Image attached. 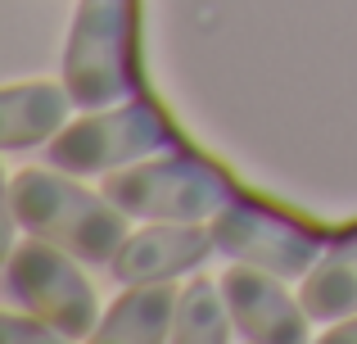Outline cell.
Here are the masks:
<instances>
[{
    "mask_svg": "<svg viewBox=\"0 0 357 344\" xmlns=\"http://www.w3.org/2000/svg\"><path fill=\"white\" fill-rule=\"evenodd\" d=\"M0 331H5V340H63L50 322L27 327V317H18V313H5V317H0Z\"/></svg>",
    "mask_w": 357,
    "mask_h": 344,
    "instance_id": "obj_13",
    "label": "cell"
},
{
    "mask_svg": "<svg viewBox=\"0 0 357 344\" xmlns=\"http://www.w3.org/2000/svg\"><path fill=\"white\" fill-rule=\"evenodd\" d=\"M68 87L54 82H9L0 91V145L5 150H27V145L54 141L68 118Z\"/></svg>",
    "mask_w": 357,
    "mask_h": 344,
    "instance_id": "obj_9",
    "label": "cell"
},
{
    "mask_svg": "<svg viewBox=\"0 0 357 344\" xmlns=\"http://www.w3.org/2000/svg\"><path fill=\"white\" fill-rule=\"evenodd\" d=\"M213 249H218L213 227H199V222H158V227H145L122 240V249L114 254L109 267H114V276L122 285L167 281V276H181L190 267H199Z\"/></svg>",
    "mask_w": 357,
    "mask_h": 344,
    "instance_id": "obj_8",
    "label": "cell"
},
{
    "mask_svg": "<svg viewBox=\"0 0 357 344\" xmlns=\"http://www.w3.org/2000/svg\"><path fill=\"white\" fill-rule=\"evenodd\" d=\"M5 290L32 317L50 322L63 340H86L100 327V304L91 281L73 267L68 249L50 245L41 236L14 245V254L5 263Z\"/></svg>",
    "mask_w": 357,
    "mask_h": 344,
    "instance_id": "obj_4",
    "label": "cell"
},
{
    "mask_svg": "<svg viewBox=\"0 0 357 344\" xmlns=\"http://www.w3.org/2000/svg\"><path fill=\"white\" fill-rule=\"evenodd\" d=\"M236 331L253 344H303L307 340V308L303 299H289V290L276 281V272L253 263H236L222 272Z\"/></svg>",
    "mask_w": 357,
    "mask_h": 344,
    "instance_id": "obj_7",
    "label": "cell"
},
{
    "mask_svg": "<svg viewBox=\"0 0 357 344\" xmlns=\"http://www.w3.org/2000/svg\"><path fill=\"white\" fill-rule=\"evenodd\" d=\"M9 213L27 236H41L50 245L68 249L82 263H114L127 240V218L109 195H91L86 186L27 168L9 177Z\"/></svg>",
    "mask_w": 357,
    "mask_h": 344,
    "instance_id": "obj_1",
    "label": "cell"
},
{
    "mask_svg": "<svg viewBox=\"0 0 357 344\" xmlns=\"http://www.w3.org/2000/svg\"><path fill=\"white\" fill-rule=\"evenodd\" d=\"M303 308L312 322H344L357 313V240L317 258L303 281Z\"/></svg>",
    "mask_w": 357,
    "mask_h": 344,
    "instance_id": "obj_11",
    "label": "cell"
},
{
    "mask_svg": "<svg viewBox=\"0 0 357 344\" xmlns=\"http://www.w3.org/2000/svg\"><path fill=\"white\" fill-rule=\"evenodd\" d=\"M326 344H357V313L353 322H340L335 331H326Z\"/></svg>",
    "mask_w": 357,
    "mask_h": 344,
    "instance_id": "obj_14",
    "label": "cell"
},
{
    "mask_svg": "<svg viewBox=\"0 0 357 344\" xmlns=\"http://www.w3.org/2000/svg\"><path fill=\"white\" fill-rule=\"evenodd\" d=\"M105 195L131 218L158 222H204L236 204L227 177L190 154H167V159H149L118 177H105Z\"/></svg>",
    "mask_w": 357,
    "mask_h": 344,
    "instance_id": "obj_3",
    "label": "cell"
},
{
    "mask_svg": "<svg viewBox=\"0 0 357 344\" xmlns=\"http://www.w3.org/2000/svg\"><path fill=\"white\" fill-rule=\"evenodd\" d=\"M131 82V0H82L63 45V87L73 105L109 109Z\"/></svg>",
    "mask_w": 357,
    "mask_h": 344,
    "instance_id": "obj_2",
    "label": "cell"
},
{
    "mask_svg": "<svg viewBox=\"0 0 357 344\" xmlns=\"http://www.w3.org/2000/svg\"><path fill=\"white\" fill-rule=\"evenodd\" d=\"M172 317H176V290L163 281H140L100 317L96 336L100 344H158L172 340Z\"/></svg>",
    "mask_w": 357,
    "mask_h": 344,
    "instance_id": "obj_10",
    "label": "cell"
},
{
    "mask_svg": "<svg viewBox=\"0 0 357 344\" xmlns=\"http://www.w3.org/2000/svg\"><path fill=\"white\" fill-rule=\"evenodd\" d=\"M172 145V127L154 105H122L109 114H91L68 123L50 141V163L63 172H114L122 163H136Z\"/></svg>",
    "mask_w": 357,
    "mask_h": 344,
    "instance_id": "obj_5",
    "label": "cell"
},
{
    "mask_svg": "<svg viewBox=\"0 0 357 344\" xmlns=\"http://www.w3.org/2000/svg\"><path fill=\"white\" fill-rule=\"evenodd\" d=\"M213 236H218L222 254L253 263V267H267L276 276H307L317 267V258L326 254L312 231H303L289 218H276L267 209H249V204L222 209L213 218Z\"/></svg>",
    "mask_w": 357,
    "mask_h": 344,
    "instance_id": "obj_6",
    "label": "cell"
},
{
    "mask_svg": "<svg viewBox=\"0 0 357 344\" xmlns=\"http://www.w3.org/2000/svg\"><path fill=\"white\" fill-rule=\"evenodd\" d=\"M236 331V317H231V304L222 281H190L181 294H176V317H172V340L176 344H222Z\"/></svg>",
    "mask_w": 357,
    "mask_h": 344,
    "instance_id": "obj_12",
    "label": "cell"
}]
</instances>
